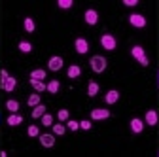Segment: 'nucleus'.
I'll return each instance as SVG.
<instances>
[{"label":"nucleus","mask_w":159,"mask_h":157,"mask_svg":"<svg viewBox=\"0 0 159 157\" xmlns=\"http://www.w3.org/2000/svg\"><path fill=\"white\" fill-rule=\"evenodd\" d=\"M91 68H93V72H97V74L104 72V70H106V59L101 57V55L91 57Z\"/></svg>","instance_id":"obj_1"},{"label":"nucleus","mask_w":159,"mask_h":157,"mask_svg":"<svg viewBox=\"0 0 159 157\" xmlns=\"http://www.w3.org/2000/svg\"><path fill=\"white\" fill-rule=\"evenodd\" d=\"M131 55H133V57H134V59H136V61L140 63L142 66H148V65H150L148 57H146V51H144V49H142L140 46H134V47L131 49Z\"/></svg>","instance_id":"obj_2"},{"label":"nucleus","mask_w":159,"mask_h":157,"mask_svg":"<svg viewBox=\"0 0 159 157\" xmlns=\"http://www.w3.org/2000/svg\"><path fill=\"white\" fill-rule=\"evenodd\" d=\"M101 46H102L104 49H108V51H114V49H116V38H114L112 34H102Z\"/></svg>","instance_id":"obj_3"},{"label":"nucleus","mask_w":159,"mask_h":157,"mask_svg":"<svg viewBox=\"0 0 159 157\" xmlns=\"http://www.w3.org/2000/svg\"><path fill=\"white\" fill-rule=\"evenodd\" d=\"M129 23L133 27H136V29H144L146 27V19L140 13H133V15H129Z\"/></svg>","instance_id":"obj_4"},{"label":"nucleus","mask_w":159,"mask_h":157,"mask_svg":"<svg viewBox=\"0 0 159 157\" xmlns=\"http://www.w3.org/2000/svg\"><path fill=\"white\" fill-rule=\"evenodd\" d=\"M74 47H76V51H78L80 55H84V53H87V51H89V44H87L85 38H76Z\"/></svg>","instance_id":"obj_5"},{"label":"nucleus","mask_w":159,"mask_h":157,"mask_svg":"<svg viewBox=\"0 0 159 157\" xmlns=\"http://www.w3.org/2000/svg\"><path fill=\"white\" fill-rule=\"evenodd\" d=\"M15 85H17V80H15V78H11V76H8L6 80L0 82V87H2L4 91H8V93H11L15 89Z\"/></svg>","instance_id":"obj_6"},{"label":"nucleus","mask_w":159,"mask_h":157,"mask_svg":"<svg viewBox=\"0 0 159 157\" xmlns=\"http://www.w3.org/2000/svg\"><path fill=\"white\" fill-rule=\"evenodd\" d=\"M91 117H93V119H106V117H110V110L95 108V110H91Z\"/></svg>","instance_id":"obj_7"},{"label":"nucleus","mask_w":159,"mask_h":157,"mask_svg":"<svg viewBox=\"0 0 159 157\" xmlns=\"http://www.w3.org/2000/svg\"><path fill=\"white\" fill-rule=\"evenodd\" d=\"M40 144L44 148H53L55 146V134H40Z\"/></svg>","instance_id":"obj_8"},{"label":"nucleus","mask_w":159,"mask_h":157,"mask_svg":"<svg viewBox=\"0 0 159 157\" xmlns=\"http://www.w3.org/2000/svg\"><path fill=\"white\" fill-rule=\"evenodd\" d=\"M48 66H49V70H61L63 68V59L61 57H51L49 59V63H48Z\"/></svg>","instance_id":"obj_9"},{"label":"nucleus","mask_w":159,"mask_h":157,"mask_svg":"<svg viewBox=\"0 0 159 157\" xmlns=\"http://www.w3.org/2000/svg\"><path fill=\"white\" fill-rule=\"evenodd\" d=\"M84 17H85V23L87 25H97V21H98V13L95 10H87Z\"/></svg>","instance_id":"obj_10"},{"label":"nucleus","mask_w":159,"mask_h":157,"mask_svg":"<svg viewBox=\"0 0 159 157\" xmlns=\"http://www.w3.org/2000/svg\"><path fill=\"white\" fill-rule=\"evenodd\" d=\"M104 101H106V104H116V102L119 101V93H117L116 89H110V91L106 93V96H104Z\"/></svg>","instance_id":"obj_11"},{"label":"nucleus","mask_w":159,"mask_h":157,"mask_svg":"<svg viewBox=\"0 0 159 157\" xmlns=\"http://www.w3.org/2000/svg\"><path fill=\"white\" fill-rule=\"evenodd\" d=\"M142 129H144V121L142 119H138V117H134V119H131V131L133 132H142Z\"/></svg>","instance_id":"obj_12"},{"label":"nucleus","mask_w":159,"mask_h":157,"mask_svg":"<svg viewBox=\"0 0 159 157\" xmlns=\"http://www.w3.org/2000/svg\"><path fill=\"white\" fill-rule=\"evenodd\" d=\"M23 123V117L19 115V114H11L10 117H8V125L10 127H15V125H21Z\"/></svg>","instance_id":"obj_13"},{"label":"nucleus","mask_w":159,"mask_h":157,"mask_svg":"<svg viewBox=\"0 0 159 157\" xmlns=\"http://www.w3.org/2000/svg\"><path fill=\"white\" fill-rule=\"evenodd\" d=\"M30 85L34 87V91H36V93H42V91H46V89H48V85H46L42 80H30Z\"/></svg>","instance_id":"obj_14"},{"label":"nucleus","mask_w":159,"mask_h":157,"mask_svg":"<svg viewBox=\"0 0 159 157\" xmlns=\"http://www.w3.org/2000/svg\"><path fill=\"white\" fill-rule=\"evenodd\" d=\"M146 123L148 125H155L157 123V112L155 110H148L146 112Z\"/></svg>","instance_id":"obj_15"},{"label":"nucleus","mask_w":159,"mask_h":157,"mask_svg":"<svg viewBox=\"0 0 159 157\" xmlns=\"http://www.w3.org/2000/svg\"><path fill=\"white\" fill-rule=\"evenodd\" d=\"M46 114V106L44 104H38V106H34V110H32V117H34V119H38V117H42Z\"/></svg>","instance_id":"obj_16"},{"label":"nucleus","mask_w":159,"mask_h":157,"mask_svg":"<svg viewBox=\"0 0 159 157\" xmlns=\"http://www.w3.org/2000/svg\"><path fill=\"white\" fill-rule=\"evenodd\" d=\"M30 80H46V70L42 68H36L30 72Z\"/></svg>","instance_id":"obj_17"},{"label":"nucleus","mask_w":159,"mask_h":157,"mask_svg":"<svg viewBox=\"0 0 159 157\" xmlns=\"http://www.w3.org/2000/svg\"><path fill=\"white\" fill-rule=\"evenodd\" d=\"M66 74H68V78H72V80H74V78H78L80 74H82V68H80L78 65H72V66L68 68V72H66Z\"/></svg>","instance_id":"obj_18"},{"label":"nucleus","mask_w":159,"mask_h":157,"mask_svg":"<svg viewBox=\"0 0 159 157\" xmlns=\"http://www.w3.org/2000/svg\"><path fill=\"white\" fill-rule=\"evenodd\" d=\"M59 87H61V83H59L57 80H51V82L48 83V91H49L51 95H55V93L59 91Z\"/></svg>","instance_id":"obj_19"},{"label":"nucleus","mask_w":159,"mask_h":157,"mask_svg":"<svg viewBox=\"0 0 159 157\" xmlns=\"http://www.w3.org/2000/svg\"><path fill=\"white\" fill-rule=\"evenodd\" d=\"M97 93H98V83H97V82H91L89 87H87V95H89V96H95Z\"/></svg>","instance_id":"obj_20"},{"label":"nucleus","mask_w":159,"mask_h":157,"mask_svg":"<svg viewBox=\"0 0 159 157\" xmlns=\"http://www.w3.org/2000/svg\"><path fill=\"white\" fill-rule=\"evenodd\" d=\"M42 125H44V127H51V125H53V115L44 114V115H42Z\"/></svg>","instance_id":"obj_21"},{"label":"nucleus","mask_w":159,"mask_h":157,"mask_svg":"<svg viewBox=\"0 0 159 157\" xmlns=\"http://www.w3.org/2000/svg\"><path fill=\"white\" fill-rule=\"evenodd\" d=\"M6 108H8L11 114H15V112L19 110V102H17V101H8V102H6Z\"/></svg>","instance_id":"obj_22"},{"label":"nucleus","mask_w":159,"mask_h":157,"mask_svg":"<svg viewBox=\"0 0 159 157\" xmlns=\"http://www.w3.org/2000/svg\"><path fill=\"white\" fill-rule=\"evenodd\" d=\"M53 127V134H57V136H61V134H65V125H61V123H57V125H51Z\"/></svg>","instance_id":"obj_23"},{"label":"nucleus","mask_w":159,"mask_h":157,"mask_svg":"<svg viewBox=\"0 0 159 157\" xmlns=\"http://www.w3.org/2000/svg\"><path fill=\"white\" fill-rule=\"evenodd\" d=\"M23 25H25V30H27V32H32V30L36 29V27H34V21H32L30 17H27V19H25V23H23Z\"/></svg>","instance_id":"obj_24"},{"label":"nucleus","mask_w":159,"mask_h":157,"mask_svg":"<svg viewBox=\"0 0 159 157\" xmlns=\"http://www.w3.org/2000/svg\"><path fill=\"white\" fill-rule=\"evenodd\" d=\"M27 102H29V106H38L40 104V95H30Z\"/></svg>","instance_id":"obj_25"},{"label":"nucleus","mask_w":159,"mask_h":157,"mask_svg":"<svg viewBox=\"0 0 159 157\" xmlns=\"http://www.w3.org/2000/svg\"><path fill=\"white\" fill-rule=\"evenodd\" d=\"M57 4H59V8H61V10H68V8H72L74 2H72V0H59Z\"/></svg>","instance_id":"obj_26"},{"label":"nucleus","mask_w":159,"mask_h":157,"mask_svg":"<svg viewBox=\"0 0 159 157\" xmlns=\"http://www.w3.org/2000/svg\"><path fill=\"white\" fill-rule=\"evenodd\" d=\"M19 49H21L23 53H30L32 51V46L29 42H19Z\"/></svg>","instance_id":"obj_27"},{"label":"nucleus","mask_w":159,"mask_h":157,"mask_svg":"<svg viewBox=\"0 0 159 157\" xmlns=\"http://www.w3.org/2000/svg\"><path fill=\"white\" fill-rule=\"evenodd\" d=\"M57 117H59V121H66L68 119V110H59Z\"/></svg>","instance_id":"obj_28"},{"label":"nucleus","mask_w":159,"mask_h":157,"mask_svg":"<svg viewBox=\"0 0 159 157\" xmlns=\"http://www.w3.org/2000/svg\"><path fill=\"white\" fill-rule=\"evenodd\" d=\"M66 125H68V129H70V131H78V129H80V123H78V121H74V119H70Z\"/></svg>","instance_id":"obj_29"},{"label":"nucleus","mask_w":159,"mask_h":157,"mask_svg":"<svg viewBox=\"0 0 159 157\" xmlns=\"http://www.w3.org/2000/svg\"><path fill=\"white\" fill-rule=\"evenodd\" d=\"M38 132H40V131H38L36 125H30V127H29V136H38Z\"/></svg>","instance_id":"obj_30"},{"label":"nucleus","mask_w":159,"mask_h":157,"mask_svg":"<svg viewBox=\"0 0 159 157\" xmlns=\"http://www.w3.org/2000/svg\"><path fill=\"white\" fill-rule=\"evenodd\" d=\"M80 127H82V129H85V131H89V129H91V121H87V119L80 121Z\"/></svg>","instance_id":"obj_31"},{"label":"nucleus","mask_w":159,"mask_h":157,"mask_svg":"<svg viewBox=\"0 0 159 157\" xmlns=\"http://www.w3.org/2000/svg\"><path fill=\"white\" fill-rule=\"evenodd\" d=\"M123 4H125V6H136L138 0H123Z\"/></svg>","instance_id":"obj_32"},{"label":"nucleus","mask_w":159,"mask_h":157,"mask_svg":"<svg viewBox=\"0 0 159 157\" xmlns=\"http://www.w3.org/2000/svg\"><path fill=\"white\" fill-rule=\"evenodd\" d=\"M0 78H2V80H6V78H8V72H6V70H0Z\"/></svg>","instance_id":"obj_33"}]
</instances>
